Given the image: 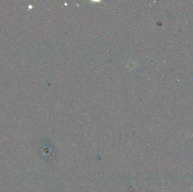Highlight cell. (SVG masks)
I'll list each match as a JSON object with an SVG mask.
<instances>
[]
</instances>
